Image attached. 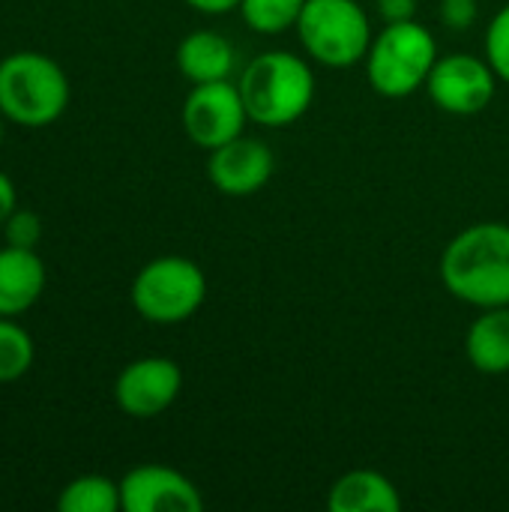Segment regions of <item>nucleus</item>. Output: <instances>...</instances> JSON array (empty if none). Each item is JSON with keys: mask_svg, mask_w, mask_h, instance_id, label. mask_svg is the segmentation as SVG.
I'll return each mask as SVG.
<instances>
[{"mask_svg": "<svg viewBox=\"0 0 509 512\" xmlns=\"http://www.w3.org/2000/svg\"><path fill=\"white\" fill-rule=\"evenodd\" d=\"M444 288L474 309L509 306V225L474 222L441 252Z\"/></svg>", "mask_w": 509, "mask_h": 512, "instance_id": "f257e3e1", "label": "nucleus"}, {"mask_svg": "<svg viewBox=\"0 0 509 512\" xmlns=\"http://www.w3.org/2000/svg\"><path fill=\"white\" fill-rule=\"evenodd\" d=\"M237 87L243 93L249 123L267 129H285L306 117L318 93L312 60L282 48L255 54L243 66Z\"/></svg>", "mask_w": 509, "mask_h": 512, "instance_id": "f03ea898", "label": "nucleus"}, {"mask_svg": "<svg viewBox=\"0 0 509 512\" xmlns=\"http://www.w3.org/2000/svg\"><path fill=\"white\" fill-rule=\"evenodd\" d=\"M438 57V39L423 21H393L372 36L363 60L366 81L384 99H405L426 90Z\"/></svg>", "mask_w": 509, "mask_h": 512, "instance_id": "7ed1b4c3", "label": "nucleus"}, {"mask_svg": "<svg viewBox=\"0 0 509 512\" xmlns=\"http://www.w3.org/2000/svg\"><path fill=\"white\" fill-rule=\"evenodd\" d=\"M69 78L63 66L39 51H15L0 60V111L24 129H42L69 108Z\"/></svg>", "mask_w": 509, "mask_h": 512, "instance_id": "20e7f679", "label": "nucleus"}, {"mask_svg": "<svg viewBox=\"0 0 509 512\" xmlns=\"http://www.w3.org/2000/svg\"><path fill=\"white\" fill-rule=\"evenodd\" d=\"M294 30L306 57L327 69L363 63L375 36L369 12L357 0H306Z\"/></svg>", "mask_w": 509, "mask_h": 512, "instance_id": "39448f33", "label": "nucleus"}, {"mask_svg": "<svg viewBox=\"0 0 509 512\" xmlns=\"http://www.w3.org/2000/svg\"><path fill=\"white\" fill-rule=\"evenodd\" d=\"M135 312L159 327H174L189 321L207 300L204 270L183 255H162L147 261L132 279Z\"/></svg>", "mask_w": 509, "mask_h": 512, "instance_id": "423d86ee", "label": "nucleus"}, {"mask_svg": "<svg viewBox=\"0 0 509 512\" xmlns=\"http://www.w3.org/2000/svg\"><path fill=\"white\" fill-rule=\"evenodd\" d=\"M180 120L186 138L210 153L246 132L249 111L243 105L240 87L231 78H225L210 84H192V90L183 99Z\"/></svg>", "mask_w": 509, "mask_h": 512, "instance_id": "0eeeda50", "label": "nucleus"}, {"mask_svg": "<svg viewBox=\"0 0 509 512\" xmlns=\"http://www.w3.org/2000/svg\"><path fill=\"white\" fill-rule=\"evenodd\" d=\"M498 75L486 57H477L471 51H453L438 57L426 93L444 114L453 117H474L486 111L498 93Z\"/></svg>", "mask_w": 509, "mask_h": 512, "instance_id": "6e6552de", "label": "nucleus"}, {"mask_svg": "<svg viewBox=\"0 0 509 512\" xmlns=\"http://www.w3.org/2000/svg\"><path fill=\"white\" fill-rule=\"evenodd\" d=\"M183 390V372L171 357H138L114 381V402L126 417L153 420L165 414Z\"/></svg>", "mask_w": 509, "mask_h": 512, "instance_id": "1a4fd4ad", "label": "nucleus"}, {"mask_svg": "<svg viewBox=\"0 0 509 512\" xmlns=\"http://www.w3.org/2000/svg\"><path fill=\"white\" fill-rule=\"evenodd\" d=\"M123 512H201V489L177 468L138 465L120 480Z\"/></svg>", "mask_w": 509, "mask_h": 512, "instance_id": "9d476101", "label": "nucleus"}, {"mask_svg": "<svg viewBox=\"0 0 509 512\" xmlns=\"http://www.w3.org/2000/svg\"><path fill=\"white\" fill-rule=\"evenodd\" d=\"M276 159L273 150L252 135H237L234 141L210 150L207 156V177L210 183L231 198H246L261 192L273 177Z\"/></svg>", "mask_w": 509, "mask_h": 512, "instance_id": "9b49d317", "label": "nucleus"}, {"mask_svg": "<svg viewBox=\"0 0 509 512\" xmlns=\"http://www.w3.org/2000/svg\"><path fill=\"white\" fill-rule=\"evenodd\" d=\"M45 291V264L36 249H0V315L18 318L39 303Z\"/></svg>", "mask_w": 509, "mask_h": 512, "instance_id": "f8f14e48", "label": "nucleus"}, {"mask_svg": "<svg viewBox=\"0 0 509 512\" xmlns=\"http://www.w3.org/2000/svg\"><path fill=\"white\" fill-rule=\"evenodd\" d=\"M402 507L396 483L372 468H354L327 489L330 512H399Z\"/></svg>", "mask_w": 509, "mask_h": 512, "instance_id": "ddd939ff", "label": "nucleus"}, {"mask_svg": "<svg viewBox=\"0 0 509 512\" xmlns=\"http://www.w3.org/2000/svg\"><path fill=\"white\" fill-rule=\"evenodd\" d=\"M237 51L219 30H192L177 45V69L189 84L225 81L234 75Z\"/></svg>", "mask_w": 509, "mask_h": 512, "instance_id": "4468645a", "label": "nucleus"}, {"mask_svg": "<svg viewBox=\"0 0 509 512\" xmlns=\"http://www.w3.org/2000/svg\"><path fill=\"white\" fill-rule=\"evenodd\" d=\"M468 363L480 375H507L509 372V306L480 309L465 336Z\"/></svg>", "mask_w": 509, "mask_h": 512, "instance_id": "2eb2a0df", "label": "nucleus"}, {"mask_svg": "<svg viewBox=\"0 0 509 512\" xmlns=\"http://www.w3.org/2000/svg\"><path fill=\"white\" fill-rule=\"evenodd\" d=\"M60 512H117L120 507V483L102 474H81L69 480L57 495Z\"/></svg>", "mask_w": 509, "mask_h": 512, "instance_id": "dca6fc26", "label": "nucleus"}, {"mask_svg": "<svg viewBox=\"0 0 509 512\" xmlns=\"http://www.w3.org/2000/svg\"><path fill=\"white\" fill-rule=\"evenodd\" d=\"M303 6L306 0H240L237 12L243 15L249 30L261 36H279L297 27Z\"/></svg>", "mask_w": 509, "mask_h": 512, "instance_id": "f3484780", "label": "nucleus"}, {"mask_svg": "<svg viewBox=\"0 0 509 512\" xmlns=\"http://www.w3.org/2000/svg\"><path fill=\"white\" fill-rule=\"evenodd\" d=\"M36 360V345L30 333L12 318L0 315V384H12L30 372Z\"/></svg>", "mask_w": 509, "mask_h": 512, "instance_id": "a211bd4d", "label": "nucleus"}, {"mask_svg": "<svg viewBox=\"0 0 509 512\" xmlns=\"http://www.w3.org/2000/svg\"><path fill=\"white\" fill-rule=\"evenodd\" d=\"M483 57L492 63L495 75L509 84V3L501 6L489 24H486V33H483Z\"/></svg>", "mask_w": 509, "mask_h": 512, "instance_id": "6ab92c4d", "label": "nucleus"}, {"mask_svg": "<svg viewBox=\"0 0 509 512\" xmlns=\"http://www.w3.org/2000/svg\"><path fill=\"white\" fill-rule=\"evenodd\" d=\"M3 240L6 246L18 249H36L42 240V219L33 210H12V216L3 222Z\"/></svg>", "mask_w": 509, "mask_h": 512, "instance_id": "aec40b11", "label": "nucleus"}, {"mask_svg": "<svg viewBox=\"0 0 509 512\" xmlns=\"http://www.w3.org/2000/svg\"><path fill=\"white\" fill-rule=\"evenodd\" d=\"M480 18L477 0H441V24L450 30H468Z\"/></svg>", "mask_w": 509, "mask_h": 512, "instance_id": "412c9836", "label": "nucleus"}, {"mask_svg": "<svg viewBox=\"0 0 509 512\" xmlns=\"http://www.w3.org/2000/svg\"><path fill=\"white\" fill-rule=\"evenodd\" d=\"M375 9L384 18V24L417 18V0H375Z\"/></svg>", "mask_w": 509, "mask_h": 512, "instance_id": "4be33fe9", "label": "nucleus"}, {"mask_svg": "<svg viewBox=\"0 0 509 512\" xmlns=\"http://www.w3.org/2000/svg\"><path fill=\"white\" fill-rule=\"evenodd\" d=\"M15 201H18V195H15V183L9 180V174H6V171H0V228H3V222L12 216V210L18 207Z\"/></svg>", "mask_w": 509, "mask_h": 512, "instance_id": "5701e85b", "label": "nucleus"}, {"mask_svg": "<svg viewBox=\"0 0 509 512\" xmlns=\"http://www.w3.org/2000/svg\"><path fill=\"white\" fill-rule=\"evenodd\" d=\"M183 3H189L192 9L204 15H228L240 6V0H183Z\"/></svg>", "mask_w": 509, "mask_h": 512, "instance_id": "b1692460", "label": "nucleus"}, {"mask_svg": "<svg viewBox=\"0 0 509 512\" xmlns=\"http://www.w3.org/2000/svg\"><path fill=\"white\" fill-rule=\"evenodd\" d=\"M3 120H6V117H3V111H0V141H3Z\"/></svg>", "mask_w": 509, "mask_h": 512, "instance_id": "393cba45", "label": "nucleus"}]
</instances>
